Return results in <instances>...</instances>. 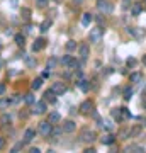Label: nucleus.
<instances>
[{"label": "nucleus", "instance_id": "obj_7", "mask_svg": "<svg viewBox=\"0 0 146 153\" xmlns=\"http://www.w3.org/2000/svg\"><path fill=\"white\" fill-rule=\"evenodd\" d=\"M61 129H63V131L65 133H73L76 129V124L75 123H73V121H63V124H61Z\"/></svg>", "mask_w": 146, "mask_h": 153}, {"label": "nucleus", "instance_id": "obj_1", "mask_svg": "<svg viewBox=\"0 0 146 153\" xmlns=\"http://www.w3.org/2000/svg\"><path fill=\"white\" fill-rule=\"evenodd\" d=\"M97 9H99V12H102V14H112L114 5L109 2V0H99L97 2Z\"/></svg>", "mask_w": 146, "mask_h": 153}, {"label": "nucleus", "instance_id": "obj_9", "mask_svg": "<svg viewBox=\"0 0 146 153\" xmlns=\"http://www.w3.org/2000/svg\"><path fill=\"white\" fill-rule=\"evenodd\" d=\"M46 46V41H44L43 38H38L36 41H34V44H33V51L36 53V51H41V49Z\"/></svg>", "mask_w": 146, "mask_h": 153}, {"label": "nucleus", "instance_id": "obj_8", "mask_svg": "<svg viewBox=\"0 0 146 153\" xmlns=\"http://www.w3.org/2000/svg\"><path fill=\"white\" fill-rule=\"evenodd\" d=\"M92 109H93V104L90 102V100L82 102V105H80V112L82 114H88V112H92Z\"/></svg>", "mask_w": 146, "mask_h": 153}, {"label": "nucleus", "instance_id": "obj_34", "mask_svg": "<svg viewBox=\"0 0 146 153\" xmlns=\"http://www.w3.org/2000/svg\"><path fill=\"white\" fill-rule=\"evenodd\" d=\"M4 146H5V140H4V138L0 136V150H2Z\"/></svg>", "mask_w": 146, "mask_h": 153}, {"label": "nucleus", "instance_id": "obj_17", "mask_svg": "<svg viewBox=\"0 0 146 153\" xmlns=\"http://www.w3.org/2000/svg\"><path fill=\"white\" fill-rule=\"evenodd\" d=\"M44 97H46V100H49V102H54V100H56V97H54V92L51 90V88H49L46 94H44Z\"/></svg>", "mask_w": 146, "mask_h": 153}, {"label": "nucleus", "instance_id": "obj_39", "mask_svg": "<svg viewBox=\"0 0 146 153\" xmlns=\"http://www.w3.org/2000/svg\"><path fill=\"white\" fill-rule=\"evenodd\" d=\"M143 63H145V66H146V55L143 56Z\"/></svg>", "mask_w": 146, "mask_h": 153}, {"label": "nucleus", "instance_id": "obj_14", "mask_svg": "<svg viewBox=\"0 0 146 153\" xmlns=\"http://www.w3.org/2000/svg\"><path fill=\"white\" fill-rule=\"evenodd\" d=\"M92 21H93L92 14H88V12H85V14H83V17H82V24H83V26H88V24H90Z\"/></svg>", "mask_w": 146, "mask_h": 153}, {"label": "nucleus", "instance_id": "obj_28", "mask_svg": "<svg viewBox=\"0 0 146 153\" xmlns=\"http://www.w3.org/2000/svg\"><path fill=\"white\" fill-rule=\"evenodd\" d=\"M126 65L129 66V68H133V66H136V60H134V58H127V61H126Z\"/></svg>", "mask_w": 146, "mask_h": 153}, {"label": "nucleus", "instance_id": "obj_25", "mask_svg": "<svg viewBox=\"0 0 146 153\" xmlns=\"http://www.w3.org/2000/svg\"><path fill=\"white\" fill-rule=\"evenodd\" d=\"M141 73H133V75H131V83H136V82H139L141 80Z\"/></svg>", "mask_w": 146, "mask_h": 153}, {"label": "nucleus", "instance_id": "obj_29", "mask_svg": "<svg viewBox=\"0 0 146 153\" xmlns=\"http://www.w3.org/2000/svg\"><path fill=\"white\" fill-rule=\"evenodd\" d=\"M54 65H56V60H54V58H51V60L48 61V68L51 70V68H54Z\"/></svg>", "mask_w": 146, "mask_h": 153}, {"label": "nucleus", "instance_id": "obj_21", "mask_svg": "<svg viewBox=\"0 0 146 153\" xmlns=\"http://www.w3.org/2000/svg\"><path fill=\"white\" fill-rule=\"evenodd\" d=\"M141 10H143L141 4H134V5H133V16H139Z\"/></svg>", "mask_w": 146, "mask_h": 153}, {"label": "nucleus", "instance_id": "obj_26", "mask_svg": "<svg viewBox=\"0 0 146 153\" xmlns=\"http://www.w3.org/2000/svg\"><path fill=\"white\" fill-rule=\"evenodd\" d=\"M75 48H76V43H75V41H68V44H66V49H68V51H73Z\"/></svg>", "mask_w": 146, "mask_h": 153}, {"label": "nucleus", "instance_id": "obj_32", "mask_svg": "<svg viewBox=\"0 0 146 153\" xmlns=\"http://www.w3.org/2000/svg\"><path fill=\"white\" fill-rule=\"evenodd\" d=\"M27 65H29V66H34V65H36V60H33V58H27Z\"/></svg>", "mask_w": 146, "mask_h": 153}, {"label": "nucleus", "instance_id": "obj_23", "mask_svg": "<svg viewBox=\"0 0 146 153\" xmlns=\"http://www.w3.org/2000/svg\"><path fill=\"white\" fill-rule=\"evenodd\" d=\"M122 95H124V99H126V100H129V99L133 97V88H131V87L124 88V94H122Z\"/></svg>", "mask_w": 146, "mask_h": 153}, {"label": "nucleus", "instance_id": "obj_15", "mask_svg": "<svg viewBox=\"0 0 146 153\" xmlns=\"http://www.w3.org/2000/svg\"><path fill=\"white\" fill-rule=\"evenodd\" d=\"M51 24H53V22H51V19H46V21H43V22H41V26H39V29H41L43 33H46V31H48V29L51 27Z\"/></svg>", "mask_w": 146, "mask_h": 153}, {"label": "nucleus", "instance_id": "obj_2", "mask_svg": "<svg viewBox=\"0 0 146 153\" xmlns=\"http://www.w3.org/2000/svg\"><path fill=\"white\" fill-rule=\"evenodd\" d=\"M102 36H104V29L100 27V26H97V27H93V29H90V41L92 43H99L100 39H102Z\"/></svg>", "mask_w": 146, "mask_h": 153}, {"label": "nucleus", "instance_id": "obj_31", "mask_svg": "<svg viewBox=\"0 0 146 153\" xmlns=\"http://www.w3.org/2000/svg\"><path fill=\"white\" fill-rule=\"evenodd\" d=\"M9 121H10V117H9L7 114H4V116H2V123H4V124H7Z\"/></svg>", "mask_w": 146, "mask_h": 153}, {"label": "nucleus", "instance_id": "obj_11", "mask_svg": "<svg viewBox=\"0 0 146 153\" xmlns=\"http://www.w3.org/2000/svg\"><path fill=\"white\" fill-rule=\"evenodd\" d=\"M60 119H61V116L58 114V112H51V114L48 116V121L51 123V124H58V123H60Z\"/></svg>", "mask_w": 146, "mask_h": 153}, {"label": "nucleus", "instance_id": "obj_40", "mask_svg": "<svg viewBox=\"0 0 146 153\" xmlns=\"http://www.w3.org/2000/svg\"><path fill=\"white\" fill-rule=\"evenodd\" d=\"M2 66H4V61H2V60H0V68H2Z\"/></svg>", "mask_w": 146, "mask_h": 153}, {"label": "nucleus", "instance_id": "obj_18", "mask_svg": "<svg viewBox=\"0 0 146 153\" xmlns=\"http://www.w3.org/2000/svg\"><path fill=\"white\" fill-rule=\"evenodd\" d=\"M24 102H26V104H34L36 99H34L33 94H26V95H24Z\"/></svg>", "mask_w": 146, "mask_h": 153}, {"label": "nucleus", "instance_id": "obj_12", "mask_svg": "<svg viewBox=\"0 0 146 153\" xmlns=\"http://www.w3.org/2000/svg\"><path fill=\"white\" fill-rule=\"evenodd\" d=\"M112 117L117 121H122L124 119V116H122V107H119V109H112Z\"/></svg>", "mask_w": 146, "mask_h": 153}, {"label": "nucleus", "instance_id": "obj_19", "mask_svg": "<svg viewBox=\"0 0 146 153\" xmlns=\"http://www.w3.org/2000/svg\"><path fill=\"white\" fill-rule=\"evenodd\" d=\"M102 143H104V145H112V143H114V136H112V134H105V136L102 138Z\"/></svg>", "mask_w": 146, "mask_h": 153}, {"label": "nucleus", "instance_id": "obj_27", "mask_svg": "<svg viewBox=\"0 0 146 153\" xmlns=\"http://www.w3.org/2000/svg\"><path fill=\"white\" fill-rule=\"evenodd\" d=\"M78 87H80L82 90H83V92H87V90H88V85H87V82H85V80H82V82L78 83Z\"/></svg>", "mask_w": 146, "mask_h": 153}, {"label": "nucleus", "instance_id": "obj_36", "mask_svg": "<svg viewBox=\"0 0 146 153\" xmlns=\"http://www.w3.org/2000/svg\"><path fill=\"white\" fill-rule=\"evenodd\" d=\"M5 92V85H4V83H0V94H4Z\"/></svg>", "mask_w": 146, "mask_h": 153}, {"label": "nucleus", "instance_id": "obj_33", "mask_svg": "<svg viewBox=\"0 0 146 153\" xmlns=\"http://www.w3.org/2000/svg\"><path fill=\"white\" fill-rule=\"evenodd\" d=\"M36 2H38V5H39V7H44L46 4H48V0H36Z\"/></svg>", "mask_w": 146, "mask_h": 153}, {"label": "nucleus", "instance_id": "obj_38", "mask_svg": "<svg viewBox=\"0 0 146 153\" xmlns=\"http://www.w3.org/2000/svg\"><path fill=\"white\" fill-rule=\"evenodd\" d=\"M31 153H39V148H31Z\"/></svg>", "mask_w": 146, "mask_h": 153}, {"label": "nucleus", "instance_id": "obj_24", "mask_svg": "<svg viewBox=\"0 0 146 153\" xmlns=\"http://www.w3.org/2000/svg\"><path fill=\"white\" fill-rule=\"evenodd\" d=\"M16 44L17 46H24V36H22V34H16Z\"/></svg>", "mask_w": 146, "mask_h": 153}, {"label": "nucleus", "instance_id": "obj_20", "mask_svg": "<svg viewBox=\"0 0 146 153\" xmlns=\"http://www.w3.org/2000/svg\"><path fill=\"white\" fill-rule=\"evenodd\" d=\"M126 152H136V153H141V152H143V148L138 146V145H131V146L126 148Z\"/></svg>", "mask_w": 146, "mask_h": 153}, {"label": "nucleus", "instance_id": "obj_35", "mask_svg": "<svg viewBox=\"0 0 146 153\" xmlns=\"http://www.w3.org/2000/svg\"><path fill=\"white\" fill-rule=\"evenodd\" d=\"M85 153H95V148H87Z\"/></svg>", "mask_w": 146, "mask_h": 153}, {"label": "nucleus", "instance_id": "obj_10", "mask_svg": "<svg viewBox=\"0 0 146 153\" xmlns=\"http://www.w3.org/2000/svg\"><path fill=\"white\" fill-rule=\"evenodd\" d=\"M34 136H36V131L34 129H26V133H24V141L22 143H31L34 140Z\"/></svg>", "mask_w": 146, "mask_h": 153}, {"label": "nucleus", "instance_id": "obj_42", "mask_svg": "<svg viewBox=\"0 0 146 153\" xmlns=\"http://www.w3.org/2000/svg\"><path fill=\"white\" fill-rule=\"evenodd\" d=\"M0 48H2V44H0Z\"/></svg>", "mask_w": 146, "mask_h": 153}, {"label": "nucleus", "instance_id": "obj_3", "mask_svg": "<svg viewBox=\"0 0 146 153\" xmlns=\"http://www.w3.org/2000/svg\"><path fill=\"white\" fill-rule=\"evenodd\" d=\"M95 138H97V134H95V131H92V129H83L80 134V140L83 143H92L95 141Z\"/></svg>", "mask_w": 146, "mask_h": 153}, {"label": "nucleus", "instance_id": "obj_4", "mask_svg": "<svg viewBox=\"0 0 146 153\" xmlns=\"http://www.w3.org/2000/svg\"><path fill=\"white\" fill-rule=\"evenodd\" d=\"M39 133H41L43 136H49V134L53 133V124H51L49 121H43V123H39Z\"/></svg>", "mask_w": 146, "mask_h": 153}, {"label": "nucleus", "instance_id": "obj_37", "mask_svg": "<svg viewBox=\"0 0 146 153\" xmlns=\"http://www.w3.org/2000/svg\"><path fill=\"white\" fill-rule=\"evenodd\" d=\"M49 73H51V71H49V68H48V70H46V71L43 73V78H46V76H49Z\"/></svg>", "mask_w": 146, "mask_h": 153}, {"label": "nucleus", "instance_id": "obj_6", "mask_svg": "<svg viewBox=\"0 0 146 153\" xmlns=\"http://www.w3.org/2000/svg\"><path fill=\"white\" fill-rule=\"evenodd\" d=\"M33 112H34V114H44V112H46V102H43V100L34 102Z\"/></svg>", "mask_w": 146, "mask_h": 153}, {"label": "nucleus", "instance_id": "obj_43", "mask_svg": "<svg viewBox=\"0 0 146 153\" xmlns=\"http://www.w3.org/2000/svg\"><path fill=\"white\" fill-rule=\"evenodd\" d=\"M78 2H82V0H78Z\"/></svg>", "mask_w": 146, "mask_h": 153}, {"label": "nucleus", "instance_id": "obj_22", "mask_svg": "<svg viewBox=\"0 0 146 153\" xmlns=\"http://www.w3.org/2000/svg\"><path fill=\"white\" fill-rule=\"evenodd\" d=\"M22 19H24V21H29V17H31V10H29V9H27V7H24V9H22Z\"/></svg>", "mask_w": 146, "mask_h": 153}, {"label": "nucleus", "instance_id": "obj_5", "mask_svg": "<svg viewBox=\"0 0 146 153\" xmlns=\"http://www.w3.org/2000/svg\"><path fill=\"white\" fill-rule=\"evenodd\" d=\"M51 90L54 92V95H63V94L66 92V85L65 83H61V82H56V83H53Z\"/></svg>", "mask_w": 146, "mask_h": 153}, {"label": "nucleus", "instance_id": "obj_30", "mask_svg": "<svg viewBox=\"0 0 146 153\" xmlns=\"http://www.w3.org/2000/svg\"><path fill=\"white\" fill-rule=\"evenodd\" d=\"M21 148H22V143H17L16 146L12 148V153H17V152H19V150H21Z\"/></svg>", "mask_w": 146, "mask_h": 153}, {"label": "nucleus", "instance_id": "obj_41", "mask_svg": "<svg viewBox=\"0 0 146 153\" xmlns=\"http://www.w3.org/2000/svg\"><path fill=\"white\" fill-rule=\"evenodd\" d=\"M143 95H145V97H146V88H145V92H143Z\"/></svg>", "mask_w": 146, "mask_h": 153}, {"label": "nucleus", "instance_id": "obj_16", "mask_svg": "<svg viewBox=\"0 0 146 153\" xmlns=\"http://www.w3.org/2000/svg\"><path fill=\"white\" fill-rule=\"evenodd\" d=\"M41 85H43V78H36V80H33V83H31V88H33V90H38V88H41Z\"/></svg>", "mask_w": 146, "mask_h": 153}, {"label": "nucleus", "instance_id": "obj_13", "mask_svg": "<svg viewBox=\"0 0 146 153\" xmlns=\"http://www.w3.org/2000/svg\"><path fill=\"white\" fill-rule=\"evenodd\" d=\"M80 58L82 60H87L88 58V46L87 44H82L80 46Z\"/></svg>", "mask_w": 146, "mask_h": 153}]
</instances>
